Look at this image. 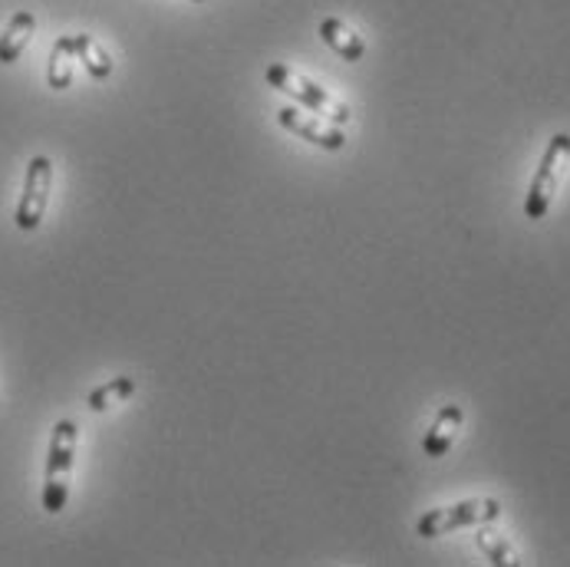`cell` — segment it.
<instances>
[{"label": "cell", "mask_w": 570, "mask_h": 567, "mask_svg": "<svg viewBox=\"0 0 570 567\" xmlns=\"http://www.w3.org/2000/svg\"><path fill=\"white\" fill-rule=\"evenodd\" d=\"M77 442L80 429L73 419H60L50 436L47 449V469H43V491L40 505L47 515H60L70 501V482H73V462H77Z\"/></svg>", "instance_id": "obj_1"}, {"label": "cell", "mask_w": 570, "mask_h": 567, "mask_svg": "<svg viewBox=\"0 0 570 567\" xmlns=\"http://www.w3.org/2000/svg\"><path fill=\"white\" fill-rule=\"evenodd\" d=\"M264 77H267V86H271V89L291 96L297 106H304V109L324 116V119L336 123V126H346V123L353 119V113H350V106H346L343 99H336L330 89L317 86L314 80H307L304 74H297V70H291V67H284V63H271Z\"/></svg>", "instance_id": "obj_2"}, {"label": "cell", "mask_w": 570, "mask_h": 567, "mask_svg": "<svg viewBox=\"0 0 570 567\" xmlns=\"http://www.w3.org/2000/svg\"><path fill=\"white\" fill-rule=\"evenodd\" d=\"M570 165V133H558L551 136L544 156H541V165L531 178V188L524 195V218L528 222H541L548 218L551 205H554V195L564 182Z\"/></svg>", "instance_id": "obj_3"}, {"label": "cell", "mask_w": 570, "mask_h": 567, "mask_svg": "<svg viewBox=\"0 0 570 567\" xmlns=\"http://www.w3.org/2000/svg\"><path fill=\"white\" fill-rule=\"evenodd\" d=\"M501 515V501L498 498H465L445 508H432L415 521V535L422 538H439V535H452L459 528H472V525H489Z\"/></svg>", "instance_id": "obj_4"}, {"label": "cell", "mask_w": 570, "mask_h": 567, "mask_svg": "<svg viewBox=\"0 0 570 567\" xmlns=\"http://www.w3.org/2000/svg\"><path fill=\"white\" fill-rule=\"evenodd\" d=\"M50 192H53V163L47 156H33L27 163L23 175V192L13 212V222L20 232H37L43 225L47 205H50Z\"/></svg>", "instance_id": "obj_5"}, {"label": "cell", "mask_w": 570, "mask_h": 567, "mask_svg": "<svg viewBox=\"0 0 570 567\" xmlns=\"http://www.w3.org/2000/svg\"><path fill=\"white\" fill-rule=\"evenodd\" d=\"M277 126L287 129V133H294L297 139H307L317 149H326V153H340L346 146V136L330 119L314 116L304 106H281L277 109Z\"/></svg>", "instance_id": "obj_6"}, {"label": "cell", "mask_w": 570, "mask_h": 567, "mask_svg": "<svg viewBox=\"0 0 570 567\" xmlns=\"http://www.w3.org/2000/svg\"><path fill=\"white\" fill-rule=\"evenodd\" d=\"M462 426H465V409H462L459 403L442 405V409L435 412L432 426H429V429H425V436H422V452H425L429 459H442V456H449V449L455 446V439H459Z\"/></svg>", "instance_id": "obj_7"}, {"label": "cell", "mask_w": 570, "mask_h": 567, "mask_svg": "<svg viewBox=\"0 0 570 567\" xmlns=\"http://www.w3.org/2000/svg\"><path fill=\"white\" fill-rule=\"evenodd\" d=\"M33 33H37V17L30 10H17L0 33V63L3 67L17 63L23 57V50L30 47Z\"/></svg>", "instance_id": "obj_8"}, {"label": "cell", "mask_w": 570, "mask_h": 567, "mask_svg": "<svg viewBox=\"0 0 570 567\" xmlns=\"http://www.w3.org/2000/svg\"><path fill=\"white\" fill-rule=\"evenodd\" d=\"M321 40H324L333 53H340V57L350 60V63H360V60L366 57L363 37H360L356 30H350L340 17H326L324 23H321Z\"/></svg>", "instance_id": "obj_9"}, {"label": "cell", "mask_w": 570, "mask_h": 567, "mask_svg": "<svg viewBox=\"0 0 570 567\" xmlns=\"http://www.w3.org/2000/svg\"><path fill=\"white\" fill-rule=\"evenodd\" d=\"M73 50H77V60L86 67V74L92 80H109L112 77V57L89 33H73Z\"/></svg>", "instance_id": "obj_10"}, {"label": "cell", "mask_w": 570, "mask_h": 567, "mask_svg": "<svg viewBox=\"0 0 570 567\" xmlns=\"http://www.w3.org/2000/svg\"><path fill=\"white\" fill-rule=\"evenodd\" d=\"M73 60H77V50H73V37L63 33L53 50H50V63H47V82L53 89H67L73 82Z\"/></svg>", "instance_id": "obj_11"}, {"label": "cell", "mask_w": 570, "mask_h": 567, "mask_svg": "<svg viewBox=\"0 0 570 567\" xmlns=\"http://www.w3.org/2000/svg\"><path fill=\"white\" fill-rule=\"evenodd\" d=\"M132 393H136V380H132V377H116V380L96 387V390L86 397V405H89L92 412H106V409H112V405L126 403Z\"/></svg>", "instance_id": "obj_12"}, {"label": "cell", "mask_w": 570, "mask_h": 567, "mask_svg": "<svg viewBox=\"0 0 570 567\" xmlns=\"http://www.w3.org/2000/svg\"><path fill=\"white\" fill-rule=\"evenodd\" d=\"M479 548L489 555V561L491 565H498V567H511V565H518V555H514V548L501 538V535H494V531H479Z\"/></svg>", "instance_id": "obj_13"}, {"label": "cell", "mask_w": 570, "mask_h": 567, "mask_svg": "<svg viewBox=\"0 0 570 567\" xmlns=\"http://www.w3.org/2000/svg\"><path fill=\"white\" fill-rule=\"evenodd\" d=\"M195 3H205V0H195Z\"/></svg>", "instance_id": "obj_14"}]
</instances>
